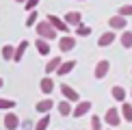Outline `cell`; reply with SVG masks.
Listing matches in <instances>:
<instances>
[{
  "instance_id": "277c9868",
  "label": "cell",
  "mask_w": 132,
  "mask_h": 130,
  "mask_svg": "<svg viewBox=\"0 0 132 130\" xmlns=\"http://www.w3.org/2000/svg\"><path fill=\"white\" fill-rule=\"evenodd\" d=\"M89 111H91V102H89V100H82V102H78V104L71 108V117L80 119L82 115H87Z\"/></svg>"
},
{
  "instance_id": "6da1fadb",
  "label": "cell",
  "mask_w": 132,
  "mask_h": 130,
  "mask_svg": "<svg viewBox=\"0 0 132 130\" xmlns=\"http://www.w3.org/2000/svg\"><path fill=\"white\" fill-rule=\"evenodd\" d=\"M37 35H39V39H46V41H52V39H56V30L52 28L50 24H48L46 20H41V22H37Z\"/></svg>"
},
{
  "instance_id": "4316f807",
  "label": "cell",
  "mask_w": 132,
  "mask_h": 130,
  "mask_svg": "<svg viewBox=\"0 0 132 130\" xmlns=\"http://www.w3.org/2000/svg\"><path fill=\"white\" fill-rule=\"evenodd\" d=\"M91 130H102V119L97 117V115L91 117Z\"/></svg>"
},
{
  "instance_id": "3957f363",
  "label": "cell",
  "mask_w": 132,
  "mask_h": 130,
  "mask_svg": "<svg viewBox=\"0 0 132 130\" xmlns=\"http://www.w3.org/2000/svg\"><path fill=\"white\" fill-rule=\"evenodd\" d=\"M104 121H106L111 128H117L119 124H121V115H119V111L113 106V108H108V111H106V115H104Z\"/></svg>"
},
{
  "instance_id": "52a82bcc",
  "label": "cell",
  "mask_w": 132,
  "mask_h": 130,
  "mask_svg": "<svg viewBox=\"0 0 132 130\" xmlns=\"http://www.w3.org/2000/svg\"><path fill=\"white\" fill-rule=\"evenodd\" d=\"M61 93L65 95V100L67 102H80V95H78V91L74 89V87H69V85H61Z\"/></svg>"
},
{
  "instance_id": "8992f818",
  "label": "cell",
  "mask_w": 132,
  "mask_h": 130,
  "mask_svg": "<svg viewBox=\"0 0 132 130\" xmlns=\"http://www.w3.org/2000/svg\"><path fill=\"white\" fill-rule=\"evenodd\" d=\"M108 69H111V63H108L106 59H102V61H97L95 69H93V74H95V78H97V80H102V78H106Z\"/></svg>"
},
{
  "instance_id": "603a6c76",
  "label": "cell",
  "mask_w": 132,
  "mask_h": 130,
  "mask_svg": "<svg viewBox=\"0 0 132 130\" xmlns=\"http://www.w3.org/2000/svg\"><path fill=\"white\" fill-rule=\"evenodd\" d=\"M13 108H15V100L0 98V111H13Z\"/></svg>"
},
{
  "instance_id": "2e32d148",
  "label": "cell",
  "mask_w": 132,
  "mask_h": 130,
  "mask_svg": "<svg viewBox=\"0 0 132 130\" xmlns=\"http://www.w3.org/2000/svg\"><path fill=\"white\" fill-rule=\"evenodd\" d=\"M39 89H41L46 95H50V93H52V89H54V80H52V78H41Z\"/></svg>"
},
{
  "instance_id": "484cf974",
  "label": "cell",
  "mask_w": 132,
  "mask_h": 130,
  "mask_svg": "<svg viewBox=\"0 0 132 130\" xmlns=\"http://www.w3.org/2000/svg\"><path fill=\"white\" fill-rule=\"evenodd\" d=\"M117 15H121V18H128V15H132V4H121V7L117 9Z\"/></svg>"
},
{
  "instance_id": "d6986e66",
  "label": "cell",
  "mask_w": 132,
  "mask_h": 130,
  "mask_svg": "<svg viewBox=\"0 0 132 130\" xmlns=\"http://www.w3.org/2000/svg\"><path fill=\"white\" fill-rule=\"evenodd\" d=\"M111 95H113L117 102H123V100H126V89L117 85V87H113V89H111Z\"/></svg>"
},
{
  "instance_id": "4dcf8cb0",
  "label": "cell",
  "mask_w": 132,
  "mask_h": 130,
  "mask_svg": "<svg viewBox=\"0 0 132 130\" xmlns=\"http://www.w3.org/2000/svg\"><path fill=\"white\" fill-rule=\"evenodd\" d=\"M15 2H20V4H24V2H26V0H15Z\"/></svg>"
},
{
  "instance_id": "cb8c5ba5",
  "label": "cell",
  "mask_w": 132,
  "mask_h": 130,
  "mask_svg": "<svg viewBox=\"0 0 132 130\" xmlns=\"http://www.w3.org/2000/svg\"><path fill=\"white\" fill-rule=\"evenodd\" d=\"M121 115H123L126 121H132V104L123 102V106H121Z\"/></svg>"
},
{
  "instance_id": "7402d4cb",
  "label": "cell",
  "mask_w": 132,
  "mask_h": 130,
  "mask_svg": "<svg viewBox=\"0 0 132 130\" xmlns=\"http://www.w3.org/2000/svg\"><path fill=\"white\" fill-rule=\"evenodd\" d=\"M91 35V26H87V24H80L76 26V37H89Z\"/></svg>"
},
{
  "instance_id": "e0dca14e",
  "label": "cell",
  "mask_w": 132,
  "mask_h": 130,
  "mask_svg": "<svg viewBox=\"0 0 132 130\" xmlns=\"http://www.w3.org/2000/svg\"><path fill=\"white\" fill-rule=\"evenodd\" d=\"M119 43H121L123 48H132V30H123L121 32V37H119Z\"/></svg>"
},
{
  "instance_id": "5bb4252c",
  "label": "cell",
  "mask_w": 132,
  "mask_h": 130,
  "mask_svg": "<svg viewBox=\"0 0 132 130\" xmlns=\"http://www.w3.org/2000/svg\"><path fill=\"white\" fill-rule=\"evenodd\" d=\"M74 67H76V61H61V65L56 67V74L59 76H67Z\"/></svg>"
},
{
  "instance_id": "44dd1931",
  "label": "cell",
  "mask_w": 132,
  "mask_h": 130,
  "mask_svg": "<svg viewBox=\"0 0 132 130\" xmlns=\"http://www.w3.org/2000/svg\"><path fill=\"white\" fill-rule=\"evenodd\" d=\"M61 65V59L59 56H52L50 61L46 63V74H52V72H56V67Z\"/></svg>"
},
{
  "instance_id": "83f0119b",
  "label": "cell",
  "mask_w": 132,
  "mask_h": 130,
  "mask_svg": "<svg viewBox=\"0 0 132 130\" xmlns=\"http://www.w3.org/2000/svg\"><path fill=\"white\" fill-rule=\"evenodd\" d=\"M39 2H41V0H26V2H24V9H26V11H35Z\"/></svg>"
},
{
  "instance_id": "5b68a950",
  "label": "cell",
  "mask_w": 132,
  "mask_h": 130,
  "mask_svg": "<svg viewBox=\"0 0 132 130\" xmlns=\"http://www.w3.org/2000/svg\"><path fill=\"white\" fill-rule=\"evenodd\" d=\"M2 124H4V128L7 130H18L20 128V117L15 115V113H4V119H2Z\"/></svg>"
},
{
  "instance_id": "1f68e13d",
  "label": "cell",
  "mask_w": 132,
  "mask_h": 130,
  "mask_svg": "<svg viewBox=\"0 0 132 130\" xmlns=\"http://www.w3.org/2000/svg\"><path fill=\"white\" fill-rule=\"evenodd\" d=\"M2 85H4V83H2V78H0V89H2Z\"/></svg>"
},
{
  "instance_id": "8fae6325",
  "label": "cell",
  "mask_w": 132,
  "mask_h": 130,
  "mask_svg": "<svg viewBox=\"0 0 132 130\" xmlns=\"http://www.w3.org/2000/svg\"><path fill=\"white\" fill-rule=\"evenodd\" d=\"M115 39H117L115 30H106L104 35H100V39H97V46H100V48H106V46H111V43H115Z\"/></svg>"
},
{
  "instance_id": "ba28073f",
  "label": "cell",
  "mask_w": 132,
  "mask_h": 130,
  "mask_svg": "<svg viewBox=\"0 0 132 130\" xmlns=\"http://www.w3.org/2000/svg\"><path fill=\"white\" fill-rule=\"evenodd\" d=\"M28 39H22L20 43H18V48H15V50H13V61L15 63H20L22 61V59H24V54H26V50H28Z\"/></svg>"
},
{
  "instance_id": "ac0fdd59",
  "label": "cell",
  "mask_w": 132,
  "mask_h": 130,
  "mask_svg": "<svg viewBox=\"0 0 132 130\" xmlns=\"http://www.w3.org/2000/svg\"><path fill=\"white\" fill-rule=\"evenodd\" d=\"M48 126H50V113H46V115H41V119L32 126V130H46Z\"/></svg>"
},
{
  "instance_id": "9a60e30c",
  "label": "cell",
  "mask_w": 132,
  "mask_h": 130,
  "mask_svg": "<svg viewBox=\"0 0 132 130\" xmlns=\"http://www.w3.org/2000/svg\"><path fill=\"white\" fill-rule=\"evenodd\" d=\"M35 48H37V52H39L41 56H48V54H50V43H48L46 39H37Z\"/></svg>"
},
{
  "instance_id": "7c38bea8",
  "label": "cell",
  "mask_w": 132,
  "mask_h": 130,
  "mask_svg": "<svg viewBox=\"0 0 132 130\" xmlns=\"http://www.w3.org/2000/svg\"><path fill=\"white\" fill-rule=\"evenodd\" d=\"M108 26H113V30H126L128 22H126V18H121V15H113V18L108 20Z\"/></svg>"
},
{
  "instance_id": "d4e9b609",
  "label": "cell",
  "mask_w": 132,
  "mask_h": 130,
  "mask_svg": "<svg viewBox=\"0 0 132 130\" xmlns=\"http://www.w3.org/2000/svg\"><path fill=\"white\" fill-rule=\"evenodd\" d=\"M13 50H15V48L11 46V43H7V46L2 48V59H4V61H13Z\"/></svg>"
},
{
  "instance_id": "30bf717a",
  "label": "cell",
  "mask_w": 132,
  "mask_h": 130,
  "mask_svg": "<svg viewBox=\"0 0 132 130\" xmlns=\"http://www.w3.org/2000/svg\"><path fill=\"white\" fill-rule=\"evenodd\" d=\"M63 22L67 26H78L80 22H82V13H78V11H69V13H65Z\"/></svg>"
},
{
  "instance_id": "4fadbf2b",
  "label": "cell",
  "mask_w": 132,
  "mask_h": 130,
  "mask_svg": "<svg viewBox=\"0 0 132 130\" xmlns=\"http://www.w3.org/2000/svg\"><path fill=\"white\" fill-rule=\"evenodd\" d=\"M35 108H37V113H41V115H46V113H50L52 108H54V102L50 100V98H46V100L37 102V104H35Z\"/></svg>"
},
{
  "instance_id": "7a4b0ae2",
  "label": "cell",
  "mask_w": 132,
  "mask_h": 130,
  "mask_svg": "<svg viewBox=\"0 0 132 130\" xmlns=\"http://www.w3.org/2000/svg\"><path fill=\"white\" fill-rule=\"evenodd\" d=\"M46 22H48V24H50L56 32H63V35H67V32H69V26L65 24L61 18H56V15H48V18H46Z\"/></svg>"
},
{
  "instance_id": "9c48e42d",
  "label": "cell",
  "mask_w": 132,
  "mask_h": 130,
  "mask_svg": "<svg viewBox=\"0 0 132 130\" xmlns=\"http://www.w3.org/2000/svg\"><path fill=\"white\" fill-rule=\"evenodd\" d=\"M74 48H76V39H74V37L63 35L61 39H59V50H61V52H69V50H74Z\"/></svg>"
},
{
  "instance_id": "f1b7e54d",
  "label": "cell",
  "mask_w": 132,
  "mask_h": 130,
  "mask_svg": "<svg viewBox=\"0 0 132 130\" xmlns=\"http://www.w3.org/2000/svg\"><path fill=\"white\" fill-rule=\"evenodd\" d=\"M35 24H37V11H30L26 18V26H35Z\"/></svg>"
},
{
  "instance_id": "f546056e",
  "label": "cell",
  "mask_w": 132,
  "mask_h": 130,
  "mask_svg": "<svg viewBox=\"0 0 132 130\" xmlns=\"http://www.w3.org/2000/svg\"><path fill=\"white\" fill-rule=\"evenodd\" d=\"M22 126H24L26 130H30L32 126H35V124H32V121H28V119H26V121H22Z\"/></svg>"
},
{
  "instance_id": "ffe728a7",
  "label": "cell",
  "mask_w": 132,
  "mask_h": 130,
  "mask_svg": "<svg viewBox=\"0 0 132 130\" xmlns=\"http://www.w3.org/2000/svg\"><path fill=\"white\" fill-rule=\"evenodd\" d=\"M56 108H59V113H61L63 117L71 115V104H69L67 100H61V102H59V104H56Z\"/></svg>"
}]
</instances>
